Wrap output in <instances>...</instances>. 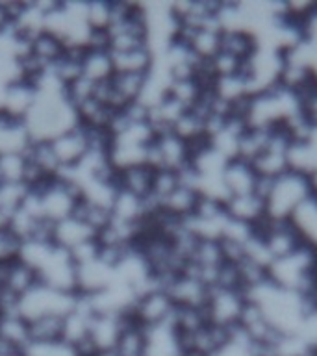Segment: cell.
<instances>
[{
  "mask_svg": "<svg viewBox=\"0 0 317 356\" xmlns=\"http://www.w3.org/2000/svg\"><path fill=\"white\" fill-rule=\"evenodd\" d=\"M24 356H78L72 345L65 343L63 339L56 341H30L26 349L22 350Z\"/></svg>",
  "mask_w": 317,
  "mask_h": 356,
  "instance_id": "cell-37",
  "label": "cell"
},
{
  "mask_svg": "<svg viewBox=\"0 0 317 356\" xmlns=\"http://www.w3.org/2000/svg\"><path fill=\"white\" fill-rule=\"evenodd\" d=\"M61 319L63 317H39L30 323V341H56L61 339Z\"/></svg>",
  "mask_w": 317,
  "mask_h": 356,
  "instance_id": "cell-35",
  "label": "cell"
},
{
  "mask_svg": "<svg viewBox=\"0 0 317 356\" xmlns=\"http://www.w3.org/2000/svg\"><path fill=\"white\" fill-rule=\"evenodd\" d=\"M32 189L38 193L41 216L49 222H60L71 217L80 202V191L76 186L61 175Z\"/></svg>",
  "mask_w": 317,
  "mask_h": 356,
  "instance_id": "cell-3",
  "label": "cell"
},
{
  "mask_svg": "<svg viewBox=\"0 0 317 356\" xmlns=\"http://www.w3.org/2000/svg\"><path fill=\"white\" fill-rule=\"evenodd\" d=\"M93 356H119L115 350H97Z\"/></svg>",
  "mask_w": 317,
  "mask_h": 356,
  "instance_id": "cell-44",
  "label": "cell"
},
{
  "mask_svg": "<svg viewBox=\"0 0 317 356\" xmlns=\"http://www.w3.org/2000/svg\"><path fill=\"white\" fill-rule=\"evenodd\" d=\"M258 47V41L250 32L238 28V30H225L221 32V52L238 58L245 63V60L249 58Z\"/></svg>",
  "mask_w": 317,
  "mask_h": 356,
  "instance_id": "cell-28",
  "label": "cell"
},
{
  "mask_svg": "<svg viewBox=\"0 0 317 356\" xmlns=\"http://www.w3.org/2000/svg\"><path fill=\"white\" fill-rule=\"evenodd\" d=\"M130 317L108 316V314H95L89 325V339L97 350H115V345L121 338L124 323Z\"/></svg>",
  "mask_w": 317,
  "mask_h": 356,
  "instance_id": "cell-15",
  "label": "cell"
},
{
  "mask_svg": "<svg viewBox=\"0 0 317 356\" xmlns=\"http://www.w3.org/2000/svg\"><path fill=\"white\" fill-rule=\"evenodd\" d=\"M306 182H308V189H310L311 197L317 199V169L306 175Z\"/></svg>",
  "mask_w": 317,
  "mask_h": 356,
  "instance_id": "cell-41",
  "label": "cell"
},
{
  "mask_svg": "<svg viewBox=\"0 0 317 356\" xmlns=\"http://www.w3.org/2000/svg\"><path fill=\"white\" fill-rule=\"evenodd\" d=\"M8 24H10V21H8V17H6L4 10H2V6H0V30H4Z\"/></svg>",
  "mask_w": 317,
  "mask_h": 356,
  "instance_id": "cell-43",
  "label": "cell"
},
{
  "mask_svg": "<svg viewBox=\"0 0 317 356\" xmlns=\"http://www.w3.org/2000/svg\"><path fill=\"white\" fill-rule=\"evenodd\" d=\"M11 216H13V210H10V208H6V206L0 204V232L10 230Z\"/></svg>",
  "mask_w": 317,
  "mask_h": 356,
  "instance_id": "cell-40",
  "label": "cell"
},
{
  "mask_svg": "<svg viewBox=\"0 0 317 356\" xmlns=\"http://www.w3.org/2000/svg\"><path fill=\"white\" fill-rule=\"evenodd\" d=\"M97 238V232L93 228L88 227L82 219L76 216H71L60 222H54V230H52V241L58 247L65 250H72L78 245L91 241Z\"/></svg>",
  "mask_w": 317,
  "mask_h": 356,
  "instance_id": "cell-17",
  "label": "cell"
},
{
  "mask_svg": "<svg viewBox=\"0 0 317 356\" xmlns=\"http://www.w3.org/2000/svg\"><path fill=\"white\" fill-rule=\"evenodd\" d=\"M95 314L82 295H78L76 306L61 319V339L76 349L78 345L89 338V325Z\"/></svg>",
  "mask_w": 317,
  "mask_h": 356,
  "instance_id": "cell-16",
  "label": "cell"
},
{
  "mask_svg": "<svg viewBox=\"0 0 317 356\" xmlns=\"http://www.w3.org/2000/svg\"><path fill=\"white\" fill-rule=\"evenodd\" d=\"M115 74L113 56L108 49H88L82 56V76L93 83L110 82Z\"/></svg>",
  "mask_w": 317,
  "mask_h": 356,
  "instance_id": "cell-20",
  "label": "cell"
},
{
  "mask_svg": "<svg viewBox=\"0 0 317 356\" xmlns=\"http://www.w3.org/2000/svg\"><path fill=\"white\" fill-rule=\"evenodd\" d=\"M35 97H38V91H35L30 80L11 83L4 89V93L0 97V111L11 117V119L24 121L30 110L33 108V104H35Z\"/></svg>",
  "mask_w": 317,
  "mask_h": 356,
  "instance_id": "cell-13",
  "label": "cell"
},
{
  "mask_svg": "<svg viewBox=\"0 0 317 356\" xmlns=\"http://www.w3.org/2000/svg\"><path fill=\"white\" fill-rule=\"evenodd\" d=\"M111 56H113L115 72H122V74H149L156 63L154 52L149 47H138V49L115 52Z\"/></svg>",
  "mask_w": 317,
  "mask_h": 356,
  "instance_id": "cell-22",
  "label": "cell"
},
{
  "mask_svg": "<svg viewBox=\"0 0 317 356\" xmlns=\"http://www.w3.org/2000/svg\"><path fill=\"white\" fill-rule=\"evenodd\" d=\"M76 300L78 293H67L39 282L28 293L19 297V314L26 321L47 316L65 317L76 306Z\"/></svg>",
  "mask_w": 317,
  "mask_h": 356,
  "instance_id": "cell-2",
  "label": "cell"
},
{
  "mask_svg": "<svg viewBox=\"0 0 317 356\" xmlns=\"http://www.w3.org/2000/svg\"><path fill=\"white\" fill-rule=\"evenodd\" d=\"M26 158L41 172V177L47 178V180L61 175V165L56 160L49 141H32L30 149L26 150Z\"/></svg>",
  "mask_w": 317,
  "mask_h": 356,
  "instance_id": "cell-30",
  "label": "cell"
},
{
  "mask_svg": "<svg viewBox=\"0 0 317 356\" xmlns=\"http://www.w3.org/2000/svg\"><path fill=\"white\" fill-rule=\"evenodd\" d=\"M26 152L0 156V184H24L26 177Z\"/></svg>",
  "mask_w": 317,
  "mask_h": 356,
  "instance_id": "cell-33",
  "label": "cell"
},
{
  "mask_svg": "<svg viewBox=\"0 0 317 356\" xmlns=\"http://www.w3.org/2000/svg\"><path fill=\"white\" fill-rule=\"evenodd\" d=\"M28 191L30 188L26 184H0V204L10 210H17L26 199Z\"/></svg>",
  "mask_w": 317,
  "mask_h": 356,
  "instance_id": "cell-38",
  "label": "cell"
},
{
  "mask_svg": "<svg viewBox=\"0 0 317 356\" xmlns=\"http://www.w3.org/2000/svg\"><path fill=\"white\" fill-rule=\"evenodd\" d=\"M28 343H30V323L19 312L0 314V347L22 353Z\"/></svg>",
  "mask_w": 317,
  "mask_h": 356,
  "instance_id": "cell-18",
  "label": "cell"
},
{
  "mask_svg": "<svg viewBox=\"0 0 317 356\" xmlns=\"http://www.w3.org/2000/svg\"><path fill=\"white\" fill-rule=\"evenodd\" d=\"M171 132L178 136L182 141H186L189 147L208 141L204 117L199 115L195 110L184 111L182 115L178 117V121L174 122V127L171 128Z\"/></svg>",
  "mask_w": 317,
  "mask_h": 356,
  "instance_id": "cell-27",
  "label": "cell"
},
{
  "mask_svg": "<svg viewBox=\"0 0 317 356\" xmlns=\"http://www.w3.org/2000/svg\"><path fill=\"white\" fill-rule=\"evenodd\" d=\"M174 302L163 288H152L145 293L138 295L133 302L130 319L143 328H154L169 325L174 314Z\"/></svg>",
  "mask_w": 317,
  "mask_h": 356,
  "instance_id": "cell-6",
  "label": "cell"
},
{
  "mask_svg": "<svg viewBox=\"0 0 317 356\" xmlns=\"http://www.w3.org/2000/svg\"><path fill=\"white\" fill-rule=\"evenodd\" d=\"M35 284H39L38 271L24 261L15 260L4 267V275H2L4 291L15 295L17 299L28 293Z\"/></svg>",
  "mask_w": 317,
  "mask_h": 356,
  "instance_id": "cell-21",
  "label": "cell"
},
{
  "mask_svg": "<svg viewBox=\"0 0 317 356\" xmlns=\"http://www.w3.org/2000/svg\"><path fill=\"white\" fill-rule=\"evenodd\" d=\"M115 282V267L110 266L102 258H95L76 266V293L88 297L106 289Z\"/></svg>",
  "mask_w": 317,
  "mask_h": 356,
  "instance_id": "cell-11",
  "label": "cell"
},
{
  "mask_svg": "<svg viewBox=\"0 0 317 356\" xmlns=\"http://www.w3.org/2000/svg\"><path fill=\"white\" fill-rule=\"evenodd\" d=\"M199 197L200 195L197 189L180 182V186L171 195H167L165 199L161 200L158 208L167 216L177 217V219H188V217L193 216Z\"/></svg>",
  "mask_w": 317,
  "mask_h": 356,
  "instance_id": "cell-23",
  "label": "cell"
},
{
  "mask_svg": "<svg viewBox=\"0 0 317 356\" xmlns=\"http://www.w3.org/2000/svg\"><path fill=\"white\" fill-rule=\"evenodd\" d=\"M191 160V147L172 132L158 134L150 143L147 154V165L150 169H169V171H182Z\"/></svg>",
  "mask_w": 317,
  "mask_h": 356,
  "instance_id": "cell-5",
  "label": "cell"
},
{
  "mask_svg": "<svg viewBox=\"0 0 317 356\" xmlns=\"http://www.w3.org/2000/svg\"><path fill=\"white\" fill-rule=\"evenodd\" d=\"M245 305H247V295L241 289L211 288L204 305L206 319L213 327L232 330L238 327Z\"/></svg>",
  "mask_w": 317,
  "mask_h": 356,
  "instance_id": "cell-4",
  "label": "cell"
},
{
  "mask_svg": "<svg viewBox=\"0 0 317 356\" xmlns=\"http://www.w3.org/2000/svg\"><path fill=\"white\" fill-rule=\"evenodd\" d=\"M256 230L260 234V238L263 239V243H266L273 261L293 254L295 250H299L304 245L300 234L291 225V221L266 219Z\"/></svg>",
  "mask_w": 317,
  "mask_h": 356,
  "instance_id": "cell-8",
  "label": "cell"
},
{
  "mask_svg": "<svg viewBox=\"0 0 317 356\" xmlns=\"http://www.w3.org/2000/svg\"><path fill=\"white\" fill-rule=\"evenodd\" d=\"M72 216H76L78 219H82L88 227H91L95 232L99 234L102 228L111 221V211L104 206L93 204V202H88V200H82L78 202L76 210Z\"/></svg>",
  "mask_w": 317,
  "mask_h": 356,
  "instance_id": "cell-34",
  "label": "cell"
},
{
  "mask_svg": "<svg viewBox=\"0 0 317 356\" xmlns=\"http://www.w3.org/2000/svg\"><path fill=\"white\" fill-rule=\"evenodd\" d=\"M258 195L266 202V219L277 221H289L293 211L311 197L306 177L295 171L284 172L275 180L260 178Z\"/></svg>",
  "mask_w": 317,
  "mask_h": 356,
  "instance_id": "cell-1",
  "label": "cell"
},
{
  "mask_svg": "<svg viewBox=\"0 0 317 356\" xmlns=\"http://www.w3.org/2000/svg\"><path fill=\"white\" fill-rule=\"evenodd\" d=\"M225 211L232 221L243 222L249 227L258 228L266 221V202L258 193L228 197L225 202Z\"/></svg>",
  "mask_w": 317,
  "mask_h": 356,
  "instance_id": "cell-14",
  "label": "cell"
},
{
  "mask_svg": "<svg viewBox=\"0 0 317 356\" xmlns=\"http://www.w3.org/2000/svg\"><path fill=\"white\" fill-rule=\"evenodd\" d=\"M19 250H21V241L10 232H0V266L11 264L19 258Z\"/></svg>",
  "mask_w": 317,
  "mask_h": 356,
  "instance_id": "cell-39",
  "label": "cell"
},
{
  "mask_svg": "<svg viewBox=\"0 0 317 356\" xmlns=\"http://www.w3.org/2000/svg\"><path fill=\"white\" fill-rule=\"evenodd\" d=\"M119 356H145L147 355V328H143L132 319H128L122 328L121 338L115 345Z\"/></svg>",
  "mask_w": 317,
  "mask_h": 356,
  "instance_id": "cell-29",
  "label": "cell"
},
{
  "mask_svg": "<svg viewBox=\"0 0 317 356\" xmlns=\"http://www.w3.org/2000/svg\"><path fill=\"white\" fill-rule=\"evenodd\" d=\"M208 86L200 82L199 78H186V80H171L167 88V97L177 100L186 110H193L200 97L204 95Z\"/></svg>",
  "mask_w": 317,
  "mask_h": 356,
  "instance_id": "cell-31",
  "label": "cell"
},
{
  "mask_svg": "<svg viewBox=\"0 0 317 356\" xmlns=\"http://www.w3.org/2000/svg\"><path fill=\"white\" fill-rule=\"evenodd\" d=\"M39 282L50 288L76 293V266L72 261L69 250L61 249L54 243L49 256L38 269Z\"/></svg>",
  "mask_w": 317,
  "mask_h": 356,
  "instance_id": "cell-7",
  "label": "cell"
},
{
  "mask_svg": "<svg viewBox=\"0 0 317 356\" xmlns=\"http://www.w3.org/2000/svg\"><path fill=\"white\" fill-rule=\"evenodd\" d=\"M178 186H180V175L177 171L158 169V171H154L152 191H150L149 199L154 200L156 204H160L161 200L165 199L167 195H171Z\"/></svg>",
  "mask_w": 317,
  "mask_h": 356,
  "instance_id": "cell-36",
  "label": "cell"
},
{
  "mask_svg": "<svg viewBox=\"0 0 317 356\" xmlns=\"http://www.w3.org/2000/svg\"><path fill=\"white\" fill-rule=\"evenodd\" d=\"M0 356H24V355L19 353V350H11V349H6V347H0Z\"/></svg>",
  "mask_w": 317,
  "mask_h": 356,
  "instance_id": "cell-42",
  "label": "cell"
},
{
  "mask_svg": "<svg viewBox=\"0 0 317 356\" xmlns=\"http://www.w3.org/2000/svg\"><path fill=\"white\" fill-rule=\"evenodd\" d=\"M54 152L56 160L61 165V171L76 167L82 158L88 154L89 150V136L88 130L80 124V127L72 128L69 132L60 134L58 138L49 141Z\"/></svg>",
  "mask_w": 317,
  "mask_h": 356,
  "instance_id": "cell-10",
  "label": "cell"
},
{
  "mask_svg": "<svg viewBox=\"0 0 317 356\" xmlns=\"http://www.w3.org/2000/svg\"><path fill=\"white\" fill-rule=\"evenodd\" d=\"M88 26L95 33H106L113 21V0H88Z\"/></svg>",
  "mask_w": 317,
  "mask_h": 356,
  "instance_id": "cell-32",
  "label": "cell"
},
{
  "mask_svg": "<svg viewBox=\"0 0 317 356\" xmlns=\"http://www.w3.org/2000/svg\"><path fill=\"white\" fill-rule=\"evenodd\" d=\"M221 180L228 197L258 193V186H260V177L254 171L252 163L239 158H234L225 165Z\"/></svg>",
  "mask_w": 317,
  "mask_h": 356,
  "instance_id": "cell-12",
  "label": "cell"
},
{
  "mask_svg": "<svg viewBox=\"0 0 317 356\" xmlns=\"http://www.w3.org/2000/svg\"><path fill=\"white\" fill-rule=\"evenodd\" d=\"M210 289L199 277L189 271L178 273L165 286V291L177 308H204Z\"/></svg>",
  "mask_w": 317,
  "mask_h": 356,
  "instance_id": "cell-9",
  "label": "cell"
},
{
  "mask_svg": "<svg viewBox=\"0 0 317 356\" xmlns=\"http://www.w3.org/2000/svg\"><path fill=\"white\" fill-rule=\"evenodd\" d=\"M65 52V44L61 43V39L52 35L50 32H41L35 38L30 39V54L28 58L35 61L38 65L49 69L60 60Z\"/></svg>",
  "mask_w": 317,
  "mask_h": 356,
  "instance_id": "cell-25",
  "label": "cell"
},
{
  "mask_svg": "<svg viewBox=\"0 0 317 356\" xmlns=\"http://www.w3.org/2000/svg\"><path fill=\"white\" fill-rule=\"evenodd\" d=\"M32 145L24 121L11 119L0 111V156L13 152H26Z\"/></svg>",
  "mask_w": 317,
  "mask_h": 356,
  "instance_id": "cell-19",
  "label": "cell"
},
{
  "mask_svg": "<svg viewBox=\"0 0 317 356\" xmlns=\"http://www.w3.org/2000/svg\"><path fill=\"white\" fill-rule=\"evenodd\" d=\"M291 225L297 228V232L300 234V238L304 241V245L317 250V199L310 197L306 199L302 204L293 211L291 216Z\"/></svg>",
  "mask_w": 317,
  "mask_h": 356,
  "instance_id": "cell-26",
  "label": "cell"
},
{
  "mask_svg": "<svg viewBox=\"0 0 317 356\" xmlns=\"http://www.w3.org/2000/svg\"><path fill=\"white\" fill-rule=\"evenodd\" d=\"M152 180H154V169H150L149 165H136L117 172V188L141 199L150 197Z\"/></svg>",
  "mask_w": 317,
  "mask_h": 356,
  "instance_id": "cell-24",
  "label": "cell"
}]
</instances>
